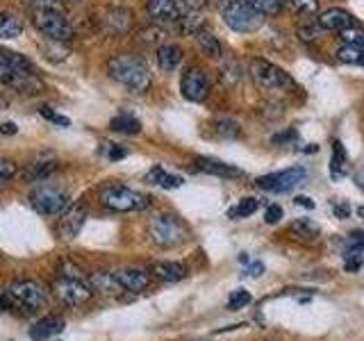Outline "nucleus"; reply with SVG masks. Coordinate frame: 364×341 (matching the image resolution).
<instances>
[{"label":"nucleus","instance_id":"nucleus-1","mask_svg":"<svg viewBox=\"0 0 364 341\" xmlns=\"http://www.w3.org/2000/svg\"><path fill=\"white\" fill-rule=\"evenodd\" d=\"M107 71L112 80H117L121 87H125L130 94H146L153 85V75L148 64L136 55H114L107 62Z\"/></svg>","mask_w":364,"mask_h":341},{"label":"nucleus","instance_id":"nucleus-2","mask_svg":"<svg viewBox=\"0 0 364 341\" xmlns=\"http://www.w3.org/2000/svg\"><path fill=\"white\" fill-rule=\"evenodd\" d=\"M100 205L107 207L109 212H121V214H128V212H141L151 205V198L146 196L141 191H134L130 187H123V185H107L102 187L100 193Z\"/></svg>","mask_w":364,"mask_h":341},{"label":"nucleus","instance_id":"nucleus-3","mask_svg":"<svg viewBox=\"0 0 364 341\" xmlns=\"http://www.w3.org/2000/svg\"><path fill=\"white\" fill-rule=\"evenodd\" d=\"M219 11H221V18L225 21V26L242 34L255 32L262 28V23H264V16L250 7L246 0H221Z\"/></svg>","mask_w":364,"mask_h":341},{"label":"nucleus","instance_id":"nucleus-4","mask_svg":"<svg viewBox=\"0 0 364 341\" xmlns=\"http://www.w3.org/2000/svg\"><path fill=\"white\" fill-rule=\"evenodd\" d=\"M250 77L253 82L267 91V94H284V91H296V82L289 73H284L280 66L271 64L267 60L250 62Z\"/></svg>","mask_w":364,"mask_h":341},{"label":"nucleus","instance_id":"nucleus-5","mask_svg":"<svg viewBox=\"0 0 364 341\" xmlns=\"http://www.w3.org/2000/svg\"><path fill=\"white\" fill-rule=\"evenodd\" d=\"M148 234H151L153 244L159 248H176L187 242V225L182 223L176 214H159L151 221L148 227Z\"/></svg>","mask_w":364,"mask_h":341},{"label":"nucleus","instance_id":"nucleus-6","mask_svg":"<svg viewBox=\"0 0 364 341\" xmlns=\"http://www.w3.org/2000/svg\"><path fill=\"white\" fill-rule=\"evenodd\" d=\"M32 26L50 41H71L73 28L60 9H32Z\"/></svg>","mask_w":364,"mask_h":341},{"label":"nucleus","instance_id":"nucleus-7","mask_svg":"<svg viewBox=\"0 0 364 341\" xmlns=\"http://www.w3.org/2000/svg\"><path fill=\"white\" fill-rule=\"evenodd\" d=\"M30 205L37 214L43 216H60L68 210V193L57 187H37L30 193Z\"/></svg>","mask_w":364,"mask_h":341},{"label":"nucleus","instance_id":"nucleus-8","mask_svg":"<svg viewBox=\"0 0 364 341\" xmlns=\"http://www.w3.org/2000/svg\"><path fill=\"white\" fill-rule=\"evenodd\" d=\"M305 178H307L305 166H291V168L276 170V173L257 178V187L269 193H289L299 187Z\"/></svg>","mask_w":364,"mask_h":341},{"label":"nucleus","instance_id":"nucleus-9","mask_svg":"<svg viewBox=\"0 0 364 341\" xmlns=\"http://www.w3.org/2000/svg\"><path fill=\"white\" fill-rule=\"evenodd\" d=\"M9 296L11 301L16 305L26 307L28 312H34V310H41L48 303V293L41 287V284L32 282V280H18L9 287Z\"/></svg>","mask_w":364,"mask_h":341},{"label":"nucleus","instance_id":"nucleus-10","mask_svg":"<svg viewBox=\"0 0 364 341\" xmlns=\"http://www.w3.org/2000/svg\"><path fill=\"white\" fill-rule=\"evenodd\" d=\"M180 91L182 96L191 102H203L210 96V77L200 66H189L180 80Z\"/></svg>","mask_w":364,"mask_h":341},{"label":"nucleus","instance_id":"nucleus-11","mask_svg":"<svg viewBox=\"0 0 364 341\" xmlns=\"http://www.w3.org/2000/svg\"><path fill=\"white\" fill-rule=\"evenodd\" d=\"M55 291H57V296H60L62 303L71 305V307L85 305V303L91 301V296H94V291H91L89 284H85L82 280H77L75 276H64V278L57 280Z\"/></svg>","mask_w":364,"mask_h":341},{"label":"nucleus","instance_id":"nucleus-12","mask_svg":"<svg viewBox=\"0 0 364 341\" xmlns=\"http://www.w3.org/2000/svg\"><path fill=\"white\" fill-rule=\"evenodd\" d=\"M0 82L18 91V94H37L41 89L34 71H21V68H11L7 64H0Z\"/></svg>","mask_w":364,"mask_h":341},{"label":"nucleus","instance_id":"nucleus-13","mask_svg":"<svg viewBox=\"0 0 364 341\" xmlns=\"http://www.w3.org/2000/svg\"><path fill=\"white\" fill-rule=\"evenodd\" d=\"M146 11H148V16H151V21L159 28L178 26V21L185 14L176 0H148Z\"/></svg>","mask_w":364,"mask_h":341},{"label":"nucleus","instance_id":"nucleus-14","mask_svg":"<svg viewBox=\"0 0 364 341\" xmlns=\"http://www.w3.org/2000/svg\"><path fill=\"white\" fill-rule=\"evenodd\" d=\"M85 221H87V207L85 205H73V207H68L62 214L60 225H57V234H60L64 242H73L80 234V230H82Z\"/></svg>","mask_w":364,"mask_h":341},{"label":"nucleus","instance_id":"nucleus-15","mask_svg":"<svg viewBox=\"0 0 364 341\" xmlns=\"http://www.w3.org/2000/svg\"><path fill=\"white\" fill-rule=\"evenodd\" d=\"M316 23L323 32H344L355 26V18H353L350 11L333 7V9H326L323 14H318Z\"/></svg>","mask_w":364,"mask_h":341},{"label":"nucleus","instance_id":"nucleus-16","mask_svg":"<svg viewBox=\"0 0 364 341\" xmlns=\"http://www.w3.org/2000/svg\"><path fill=\"white\" fill-rule=\"evenodd\" d=\"M114 278L119 280L123 291H130V293H139L151 284V276L141 269H121L114 273Z\"/></svg>","mask_w":364,"mask_h":341},{"label":"nucleus","instance_id":"nucleus-17","mask_svg":"<svg viewBox=\"0 0 364 341\" xmlns=\"http://www.w3.org/2000/svg\"><path fill=\"white\" fill-rule=\"evenodd\" d=\"M132 11L125 9V7H112L105 16V28L109 34L114 37H123V34H128L130 28H132Z\"/></svg>","mask_w":364,"mask_h":341},{"label":"nucleus","instance_id":"nucleus-18","mask_svg":"<svg viewBox=\"0 0 364 341\" xmlns=\"http://www.w3.org/2000/svg\"><path fill=\"white\" fill-rule=\"evenodd\" d=\"M198 170L203 173H210V175H219V178H242L244 173L232 164H225L221 159H214V157H196L193 159Z\"/></svg>","mask_w":364,"mask_h":341},{"label":"nucleus","instance_id":"nucleus-19","mask_svg":"<svg viewBox=\"0 0 364 341\" xmlns=\"http://www.w3.org/2000/svg\"><path fill=\"white\" fill-rule=\"evenodd\" d=\"M182 48L176 43H162L157 48V64L164 73H173L176 68L182 64Z\"/></svg>","mask_w":364,"mask_h":341},{"label":"nucleus","instance_id":"nucleus-20","mask_svg":"<svg viewBox=\"0 0 364 341\" xmlns=\"http://www.w3.org/2000/svg\"><path fill=\"white\" fill-rule=\"evenodd\" d=\"M62 330H64V321L60 316H46V318H41V321H37L32 325L30 337L34 341H48L50 337L60 335Z\"/></svg>","mask_w":364,"mask_h":341},{"label":"nucleus","instance_id":"nucleus-21","mask_svg":"<svg viewBox=\"0 0 364 341\" xmlns=\"http://www.w3.org/2000/svg\"><path fill=\"white\" fill-rule=\"evenodd\" d=\"M60 166L57 164V159H55V155H50V153H46V155H41V157H37L34 159L32 164H28V170H26V178L30 180V182H41V180H46L48 178L53 170Z\"/></svg>","mask_w":364,"mask_h":341},{"label":"nucleus","instance_id":"nucleus-22","mask_svg":"<svg viewBox=\"0 0 364 341\" xmlns=\"http://www.w3.org/2000/svg\"><path fill=\"white\" fill-rule=\"evenodd\" d=\"M193 39H196L200 53H203L205 57H210V60H219V57L223 55V45H221V41L216 39L210 30H205V28H203L200 32L193 34Z\"/></svg>","mask_w":364,"mask_h":341},{"label":"nucleus","instance_id":"nucleus-23","mask_svg":"<svg viewBox=\"0 0 364 341\" xmlns=\"http://www.w3.org/2000/svg\"><path fill=\"white\" fill-rule=\"evenodd\" d=\"M153 273L164 282H180L187 278V269L180 261H157L153 266Z\"/></svg>","mask_w":364,"mask_h":341},{"label":"nucleus","instance_id":"nucleus-24","mask_svg":"<svg viewBox=\"0 0 364 341\" xmlns=\"http://www.w3.org/2000/svg\"><path fill=\"white\" fill-rule=\"evenodd\" d=\"M146 178H148V182H151V185H157V187H162V189H178V187H182V182H185L180 175L166 173L162 166L151 168Z\"/></svg>","mask_w":364,"mask_h":341},{"label":"nucleus","instance_id":"nucleus-25","mask_svg":"<svg viewBox=\"0 0 364 341\" xmlns=\"http://www.w3.org/2000/svg\"><path fill=\"white\" fill-rule=\"evenodd\" d=\"M23 32V21L14 11H0V39H16Z\"/></svg>","mask_w":364,"mask_h":341},{"label":"nucleus","instance_id":"nucleus-26","mask_svg":"<svg viewBox=\"0 0 364 341\" xmlns=\"http://www.w3.org/2000/svg\"><path fill=\"white\" fill-rule=\"evenodd\" d=\"M109 130L121 132V134H139L141 132V121L134 119L132 114H119L109 121Z\"/></svg>","mask_w":364,"mask_h":341},{"label":"nucleus","instance_id":"nucleus-27","mask_svg":"<svg viewBox=\"0 0 364 341\" xmlns=\"http://www.w3.org/2000/svg\"><path fill=\"white\" fill-rule=\"evenodd\" d=\"M282 7H287L294 16L307 18L318 9V0H282Z\"/></svg>","mask_w":364,"mask_h":341},{"label":"nucleus","instance_id":"nucleus-28","mask_svg":"<svg viewBox=\"0 0 364 341\" xmlns=\"http://www.w3.org/2000/svg\"><path fill=\"white\" fill-rule=\"evenodd\" d=\"M91 284H94L96 291H102V293H119V291H123L119 280L114 278V273H96V276L91 278Z\"/></svg>","mask_w":364,"mask_h":341},{"label":"nucleus","instance_id":"nucleus-29","mask_svg":"<svg viewBox=\"0 0 364 341\" xmlns=\"http://www.w3.org/2000/svg\"><path fill=\"white\" fill-rule=\"evenodd\" d=\"M259 210V202L257 198H242L235 207L228 210V219H248Z\"/></svg>","mask_w":364,"mask_h":341},{"label":"nucleus","instance_id":"nucleus-30","mask_svg":"<svg viewBox=\"0 0 364 341\" xmlns=\"http://www.w3.org/2000/svg\"><path fill=\"white\" fill-rule=\"evenodd\" d=\"M205 28V21L203 16L198 14V11H189V14H182V18L178 21V30L182 34H189V37H193L196 32H200Z\"/></svg>","mask_w":364,"mask_h":341},{"label":"nucleus","instance_id":"nucleus-31","mask_svg":"<svg viewBox=\"0 0 364 341\" xmlns=\"http://www.w3.org/2000/svg\"><path fill=\"white\" fill-rule=\"evenodd\" d=\"M335 57H337V62H341V64H358V66H364V48H358V45L344 43L335 53Z\"/></svg>","mask_w":364,"mask_h":341},{"label":"nucleus","instance_id":"nucleus-32","mask_svg":"<svg viewBox=\"0 0 364 341\" xmlns=\"http://www.w3.org/2000/svg\"><path fill=\"white\" fill-rule=\"evenodd\" d=\"M330 170H333V178L344 175L346 173V153L341 141H333V162H330Z\"/></svg>","mask_w":364,"mask_h":341},{"label":"nucleus","instance_id":"nucleus-33","mask_svg":"<svg viewBox=\"0 0 364 341\" xmlns=\"http://www.w3.org/2000/svg\"><path fill=\"white\" fill-rule=\"evenodd\" d=\"M291 234L301 237V239H307V242H312V239L318 237V227L310 219H299V221L291 223Z\"/></svg>","mask_w":364,"mask_h":341},{"label":"nucleus","instance_id":"nucleus-34","mask_svg":"<svg viewBox=\"0 0 364 341\" xmlns=\"http://www.w3.org/2000/svg\"><path fill=\"white\" fill-rule=\"evenodd\" d=\"M246 3L262 16H273L282 9V0H246Z\"/></svg>","mask_w":364,"mask_h":341},{"label":"nucleus","instance_id":"nucleus-35","mask_svg":"<svg viewBox=\"0 0 364 341\" xmlns=\"http://www.w3.org/2000/svg\"><path fill=\"white\" fill-rule=\"evenodd\" d=\"M214 132L223 136V139H237L239 125L232 119H219V121H214Z\"/></svg>","mask_w":364,"mask_h":341},{"label":"nucleus","instance_id":"nucleus-36","mask_svg":"<svg viewBox=\"0 0 364 341\" xmlns=\"http://www.w3.org/2000/svg\"><path fill=\"white\" fill-rule=\"evenodd\" d=\"M296 34H299V39L301 41H305V43H314L318 37L323 34V30L318 28V23L314 21V23H303V26L296 30Z\"/></svg>","mask_w":364,"mask_h":341},{"label":"nucleus","instance_id":"nucleus-37","mask_svg":"<svg viewBox=\"0 0 364 341\" xmlns=\"http://www.w3.org/2000/svg\"><path fill=\"white\" fill-rule=\"evenodd\" d=\"M339 37L348 45H358V48H364V28H348L344 32H339Z\"/></svg>","mask_w":364,"mask_h":341},{"label":"nucleus","instance_id":"nucleus-38","mask_svg":"<svg viewBox=\"0 0 364 341\" xmlns=\"http://www.w3.org/2000/svg\"><path fill=\"white\" fill-rule=\"evenodd\" d=\"M248 303H250V293L246 289H235L230 293V298H228V310H232V312L244 310Z\"/></svg>","mask_w":364,"mask_h":341},{"label":"nucleus","instance_id":"nucleus-39","mask_svg":"<svg viewBox=\"0 0 364 341\" xmlns=\"http://www.w3.org/2000/svg\"><path fill=\"white\" fill-rule=\"evenodd\" d=\"M162 39H164V28H159V26H153L139 32V41L146 45H157Z\"/></svg>","mask_w":364,"mask_h":341},{"label":"nucleus","instance_id":"nucleus-40","mask_svg":"<svg viewBox=\"0 0 364 341\" xmlns=\"http://www.w3.org/2000/svg\"><path fill=\"white\" fill-rule=\"evenodd\" d=\"M18 173V166L16 162H11V159H0V187L7 185V182Z\"/></svg>","mask_w":364,"mask_h":341},{"label":"nucleus","instance_id":"nucleus-41","mask_svg":"<svg viewBox=\"0 0 364 341\" xmlns=\"http://www.w3.org/2000/svg\"><path fill=\"white\" fill-rule=\"evenodd\" d=\"M39 114L43 119H48L50 123H55V125H62V128H68L71 125V119H66L64 114H57V112H53V107H41L39 109Z\"/></svg>","mask_w":364,"mask_h":341},{"label":"nucleus","instance_id":"nucleus-42","mask_svg":"<svg viewBox=\"0 0 364 341\" xmlns=\"http://www.w3.org/2000/svg\"><path fill=\"white\" fill-rule=\"evenodd\" d=\"M32 9H60L62 0H23Z\"/></svg>","mask_w":364,"mask_h":341},{"label":"nucleus","instance_id":"nucleus-43","mask_svg":"<svg viewBox=\"0 0 364 341\" xmlns=\"http://www.w3.org/2000/svg\"><path fill=\"white\" fill-rule=\"evenodd\" d=\"M280 219H282V207H280V205H269V207L264 210V221L269 225H276Z\"/></svg>","mask_w":364,"mask_h":341},{"label":"nucleus","instance_id":"nucleus-44","mask_svg":"<svg viewBox=\"0 0 364 341\" xmlns=\"http://www.w3.org/2000/svg\"><path fill=\"white\" fill-rule=\"evenodd\" d=\"M362 266V257H360V250H348L346 253V271H358Z\"/></svg>","mask_w":364,"mask_h":341},{"label":"nucleus","instance_id":"nucleus-45","mask_svg":"<svg viewBox=\"0 0 364 341\" xmlns=\"http://www.w3.org/2000/svg\"><path fill=\"white\" fill-rule=\"evenodd\" d=\"M176 3H178L180 7L189 9V11H198V9H203V7H208L210 0H176Z\"/></svg>","mask_w":364,"mask_h":341},{"label":"nucleus","instance_id":"nucleus-46","mask_svg":"<svg viewBox=\"0 0 364 341\" xmlns=\"http://www.w3.org/2000/svg\"><path fill=\"white\" fill-rule=\"evenodd\" d=\"M296 130L294 128H289L287 132H280V134H276L273 136V144H289V141H296Z\"/></svg>","mask_w":364,"mask_h":341},{"label":"nucleus","instance_id":"nucleus-47","mask_svg":"<svg viewBox=\"0 0 364 341\" xmlns=\"http://www.w3.org/2000/svg\"><path fill=\"white\" fill-rule=\"evenodd\" d=\"M262 273H264V266H262V261H253V264H250V261H248V269H246L244 276H253V278H259Z\"/></svg>","mask_w":364,"mask_h":341},{"label":"nucleus","instance_id":"nucleus-48","mask_svg":"<svg viewBox=\"0 0 364 341\" xmlns=\"http://www.w3.org/2000/svg\"><path fill=\"white\" fill-rule=\"evenodd\" d=\"M125 155H128V151H123V148H119V146H109V151H107V157L112 159V162H117V159H123Z\"/></svg>","mask_w":364,"mask_h":341},{"label":"nucleus","instance_id":"nucleus-49","mask_svg":"<svg viewBox=\"0 0 364 341\" xmlns=\"http://www.w3.org/2000/svg\"><path fill=\"white\" fill-rule=\"evenodd\" d=\"M294 202H296V205H299V207H307V210H314V202H312L310 198H307V196H299V198H296Z\"/></svg>","mask_w":364,"mask_h":341},{"label":"nucleus","instance_id":"nucleus-50","mask_svg":"<svg viewBox=\"0 0 364 341\" xmlns=\"http://www.w3.org/2000/svg\"><path fill=\"white\" fill-rule=\"evenodd\" d=\"M0 132H3V134H16V125L11 121H7V123L0 125Z\"/></svg>","mask_w":364,"mask_h":341},{"label":"nucleus","instance_id":"nucleus-51","mask_svg":"<svg viewBox=\"0 0 364 341\" xmlns=\"http://www.w3.org/2000/svg\"><path fill=\"white\" fill-rule=\"evenodd\" d=\"M348 205L346 202H341V205H335V214L337 216H341V219H346V216H348Z\"/></svg>","mask_w":364,"mask_h":341},{"label":"nucleus","instance_id":"nucleus-52","mask_svg":"<svg viewBox=\"0 0 364 341\" xmlns=\"http://www.w3.org/2000/svg\"><path fill=\"white\" fill-rule=\"evenodd\" d=\"M7 107V100L3 98V96H0V109H5Z\"/></svg>","mask_w":364,"mask_h":341},{"label":"nucleus","instance_id":"nucleus-53","mask_svg":"<svg viewBox=\"0 0 364 341\" xmlns=\"http://www.w3.org/2000/svg\"><path fill=\"white\" fill-rule=\"evenodd\" d=\"M358 216H362V219H364V205H360V207H358Z\"/></svg>","mask_w":364,"mask_h":341}]
</instances>
